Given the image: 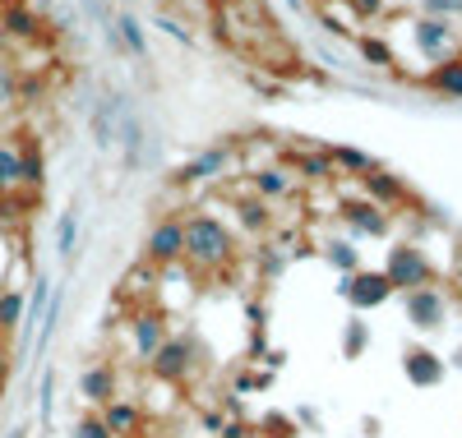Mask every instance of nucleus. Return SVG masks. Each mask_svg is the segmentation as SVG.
I'll return each instance as SVG.
<instances>
[{
    "instance_id": "obj_1",
    "label": "nucleus",
    "mask_w": 462,
    "mask_h": 438,
    "mask_svg": "<svg viewBox=\"0 0 462 438\" xmlns=\"http://www.w3.org/2000/svg\"><path fill=\"white\" fill-rule=\"evenodd\" d=\"M180 231H185V259H189V263H199V268H217V263H226V259H231V231H226L217 217L199 213V217L180 222Z\"/></svg>"
},
{
    "instance_id": "obj_2",
    "label": "nucleus",
    "mask_w": 462,
    "mask_h": 438,
    "mask_svg": "<svg viewBox=\"0 0 462 438\" xmlns=\"http://www.w3.org/2000/svg\"><path fill=\"white\" fill-rule=\"evenodd\" d=\"M383 277H389L393 291H416V287H430L435 268H430V259L420 254L416 245H398V250L389 254V268H383Z\"/></svg>"
},
{
    "instance_id": "obj_3",
    "label": "nucleus",
    "mask_w": 462,
    "mask_h": 438,
    "mask_svg": "<svg viewBox=\"0 0 462 438\" xmlns=\"http://www.w3.org/2000/svg\"><path fill=\"white\" fill-rule=\"evenodd\" d=\"M195 342L189 337H167L162 346H158V355L148 360V370H152V379H162V383H185L189 374H195Z\"/></svg>"
},
{
    "instance_id": "obj_4",
    "label": "nucleus",
    "mask_w": 462,
    "mask_h": 438,
    "mask_svg": "<svg viewBox=\"0 0 462 438\" xmlns=\"http://www.w3.org/2000/svg\"><path fill=\"white\" fill-rule=\"evenodd\" d=\"M342 296L352 300L356 309H374V305H383V300L393 296V287H389V277H383V272H361V268H356L352 277H346Z\"/></svg>"
},
{
    "instance_id": "obj_5",
    "label": "nucleus",
    "mask_w": 462,
    "mask_h": 438,
    "mask_svg": "<svg viewBox=\"0 0 462 438\" xmlns=\"http://www.w3.org/2000/svg\"><path fill=\"white\" fill-rule=\"evenodd\" d=\"M148 259H152V263H176V259H185V231H180L176 217H167V222H158V226L148 231Z\"/></svg>"
},
{
    "instance_id": "obj_6",
    "label": "nucleus",
    "mask_w": 462,
    "mask_h": 438,
    "mask_svg": "<svg viewBox=\"0 0 462 438\" xmlns=\"http://www.w3.org/2000/svg\"><path fill=\"white\" fill-rule=\"evenodd\" d=\"M407 318L416 328H439L444 324V291H435V287H416V291H407Z\"/></svg>"
},
{
    "instance_id": "obj_7",
    "label": "nucleus",
    "mask_w": 462,
    "mask_h": 438,
    "mask_svg": "<svg viewBox=\"0 0 462 438\" xmlns=\"http://www.w3.org/2000/svg\"><path fill=\"white\" fill-rule=\"evenodd\" d=\"M97 415H102L111 438H143V411L134 402H121V397H116V402H106Z\"/></svg>"
},
{
    "instance_id": "obj_8",
    "label": "nucleus",
    "mask_w": 462,
    "mask_h": 438,
    "mask_svg": "<svg viewBox=\"0 0 462 438\" xmlns=\"http://www.w3.org/2000/svg\"><path fill=\"white\" fill-rule=\"evenodd\" d=\"M416 47H420V56L426 60H448L453 56V28L448 23H439V19H426V23H416Z\"/></svg>"
},
{
    "instance_id": "obj_9",
    "label": "nucleus",
    "mask_w": 462,
    "mask_h": 438,
    "mask_svg": "<svg viewBox=\"0 0 462 438\" xmlns=\"http://www.w3.org/2000/svg\"><path fill=\"white\" fill-rule=\"evenodd\" d=\"M130 333H134V355L148 365L152 355H158V346L167 342V324H162V314H139L134 324H130Z\"/></svg>"
},
{
    "instance_id": "obj_10",
    "label": "nucleus",
    "mask_w": 462,
    "mask_h": 438,
    "mask_svg": "<svg viewBox=\"0 0 462 438\" xmlns=\"http://www.w3.org/2000/svg\"><path fill=\"white\" fill-rule=\"evenodd\" d=\"M402 370H407V379L416 388H435L444 379V360H439V355H430V351H420V346L402 355Z\"/></svg>"
},
{
    "instance_id": "obj_11",
    "label": "nucleus",
    "mask_w": 462,
    "mask_h": 438,
    "mask_svg": "<svg viewBox=\"0 0 462 438\" xmlns=\"http://www.w3.org/2000/svg\"><path fill=\"white\" fill-rule=\"evenodd\" d=\"M84 397H88V406H106V402H116V365H93V370H84Z\"/></svg>"
},
{
    "instance_id": "obj_12",
    "label": "nucleus",
    "mask_w": 462,
    "mask_h": 438,
    "mask_svg": "<svg viewBox=\"0 0 462 438\" xmlns=\"http://www.w3.org/2000/svg\"><path fill=\"white\" fill-rule=\"evenodd\" d=\"M361 180H365V189H370V204H374V208H379V204H402V198H407V185L393 180L389 171H365Z\"/></svg>"
},
{
    "instance_id": "obj_13",
    "label": "nucleus",
    "mask_w": 462,
    "mask_h": 438,
    "mask_svg": "<svg viewBox=\"0 0 462 438\" xmlns=\"http://www.w3.org/2000/svg\"><path fill=\"white\" fill-rule=\"evenodd\" d=\"M342 217L352 222L356 231H365V235H383V231H389V217H383L374 204H346Z\"/></svg>"
},
{
    "instance_id": "obj_14",
    "label": "nucleus",
    "mask_w": 462,
    "mask_h": 438,
    "mask_svg": "<svg viewBox=\"0 0 462 438\" xmlns=\"http://www.w3.org/2000/svg\"><path fill=\"white\" fill-rule=\"evenodd\" d=\"M37 14L28 5H5L0 10V32H10V37H37Z\"/></svg>"
},
{
    "instance_id": "obj_15",
    "label": "nucleus",
    "mask_w": 462,
    "mask_h": 438,
    "mask_svg": "<svg viewBox=\"0 0 462 438\" xmlns=\"http://www.w3.org/2000/svg\"><path fill=\"white\" fill-rule=\"evenodd\" d=\"M430 84H435L444 97H462V56L439 60V65H435V74H430Z\"/></svg>"
},
{
    "instance_id": "obj_16",
    "label": "nucleus",
    "mask_w": 462,
    "mask_h": 438,
    "mask_svg": "<svg viewBox=\"0 0 462 438\" xmlns=\"http://www.w3.org/2000/svg\"><path fill=\"white\" fill-rule=\"evenodd\" d=\"M328 152V162H333V171L342 167V171H352V176H365V171H374V162L365 152H356V148H324Z\"/></svg>"
},
{
    "instance_id": "obj_17",
    "label": "nucleus",
    "mask_w": 462,
    "mask_h": 438,
    "mask_svg": "<svg viewBox=\"0 0 462 438\" xmlns=\"http://www.w3.org/2000/svg\"><path fill=\"white\" fill-rule=\"evenodd\" d=\"M291 162H296V171H300L305 180H328V176H337L333 162H328V152H296Z\"/></svg>"
},
{
    "instance_id": "obj_18",
    "label": "nucleus",
    "mask_w": 462,
    "mask_h": 438,
    "mask_svg": "<svg viewBox=\"0 0 462 438\" xmlns=\"http://www.w3.org/2000/svg\"><path fill=\"white\" fill-rule=\"evenodd\" d=\"M222 167H226V148H213V152H204V157H199L195 167H185L176 180H213Z\"/></svg>"
},
{
    "instance_id": "obj_19",
    "label": "nucleus",
    "mask_w": 462,
    "mask_h": 438,
    "mask_svg": "<svg viewBox=\"0 0 462 438\" xmlns=\"http://www.w3.org/2000/svg\"><path fill=\"white\" fill-rule=\"evenodd\" d=\"M19 185L42 189V152H37L32 143H23V148H19Z\"/></svg>"
},
{
    "instance_id": "obj_20",
    "label": "nucleus",
    "mask_w": 462,
    "mask_h": 438,
    "mask_svg": "<svg viewBox=\"0 0 462 438\" xmlns=\"http://www.w3.org/2000/svg\"><path fill=\"white\" fill-rule=\"evenodd\" d=\"M19 185V148L0 143V194Z\"/></svg>"
},
{
    "instance_id": "obj_21",
    "label": "nucleus",
    "mask_w": 462,
    "mask_h": 438,
    "mask_svg": "<svg viewBox=\"0 0 462 438\" xmlns=\"http://www.w3.org/2000/svg\"><path fill=\"white\" fill-rule=\"evenodd\" d=\"M19 318H23V296L19 291H5V296H0V333L19 328Z\"/></svg>"
},
{
    "instance_id": "obj_22",
    "label": "nucleus",
    "mask_w": 462,
    "mask_h": 438,
    "mask_svg": "<svg viewBox=\"0 0 462 438\" xmlns=\"http://www.w3.org/2000/svg\"><path fill=\"white\" fill-rule=\"evenodd\" d=\"M254 189H259V194H268V198H278V194H287V189H291V180H287V171L268 167V171H259V176H254Z\"/></svg>"
},
{
    "instance_id": "obj_23",
    "label": "nucleus",
    "mask_w": 462,
    "mask_h": 438,
    "mask_svg": "<svg viewBox=\"0 0 462 438\" xmlns=\"http://www.w3.org/2000/svg\"><path fill=\"white\" fill-rule=\"evenodd\" d=\"M116 37H121V42H125L134 56H143V32H139V23H134L130 14H125L121 23H116Z\"/></svg>"
},
{
    "instance_id": "obj_24",
    "label": "nucleus",
    "mask_w": 462,
    "mask_h": 438,
    "mask_svg": "<svg viewBox=\"0 0 462 438\" xmlns=\"http://www.w3.org/2000/svg\"><path fill=\"white\" fill-rule=\"evenodd\" d=\"M361 56H365L370 65H379V69H383V65H393V51L383 47L379 37H361Z\"/></svg>"
},
{
    "instance_id": "obj_25",
    "label": "nucleus",
    "mask_w": 462,
    "mask_h": 438,
    "mask_svg": "<svg viewBox=\"0 0 462 438\" xmlns=\"http://www.w3.org/2000/svg\"><path fill=\"white\" fill-rule=\"evenodd\" d=\"M236 213H241V222H245L250 231H263V226H268V208L259 204V198H245V204H241Z\"/></svg>"
},
{
    "instance_id": "obj_26",
    "label": "nucleus",
    "mask_w": 462,
    "mask_h": 438,
    "mask_svg": "<svg viewBox=\"0 0 462 438\" xmlns=\"http://www.w3.org/2000/svg\"><path fill=\"white\" fill-rule=\"evenodd\" d=\"M14 102H19V78L5 60H0V106H14Z\"/></svg>"
},
{
    "instance_id": "obj_27",
    "label": "nucleus",
    "mask_w": 462,
    "mask_h": 438,
    "mask_svg": "<svg viewBox=\"0 0 462 438\" xmlns=\"http://www.w3.org/2000/svg\"><path fill=\"white\" fill-rule=\"evenodd\" d=\"M328 259H333V263H337V268H342L346 277H352V272H356V250H352V245H346V241H337V245H328Z\"/></svg>"
},
{
    "instance_id": "obj_28",
    "label": "nucleus",
    "mask_w": 462,
    "mask_h": 438,
    "mask_svg": "<svg viewBox=\"0 0 462 438\" xmlns=\"http://www.w3.org/2000/svg\"><path fill=\"white\" fill-rule=\"evenodd\" d=\"M74 438H111V433H106V424H102V415L93 411V415H84L79 424H74Z\"/></svg>"
},
{
    "instance_id": "obj_29",
    "label": "nucleus",
    "mask_w": 462,
    "mask_h": 438,
    "mask_svg": "<svg viewBox=\"0 0 462 438\" xmlns=\"http://www.w3.org/2000/svg\"><path fill=\"white\" fill-rule=\"evenodd\" d=\"M74 235H79V222H74V217H60V235H56L60 259H69V254H74Z\"/></svg>"
},
{
    "instance_id": "obj_30",
    "label": "nucleus",
    "mask_w": 462,
    "mask_h": 438,
    "mask_svg": "<svg viewBox=\"0 0 462 438\" xmlns=\"http://www.w3.org/2000/svg\"><path fill=\"white\" fill-rule=\"evenodd\" d=\"M426 10H430V19L448 23L453 14H462V0H426Z\"/></svg>"
},
{
    "instance_id": "obj_31",
    "label": "nucleus",
    "mask_w": 462,
    "mask_h": 438,
    "mask_svg": "<svg viewBox=\"0 0 462 438\" xmlns=\"http://www.w3.org/2000/svg\"><path fill=\"white\" fill-rule=\"evenodd\" d=\"M361 346H365V324L352 318V328H346V355H361Z\"/></svg>"
},
{
    "instance_id": "obj_32",
    "label": "nucleus",
    "mask_w": 462,
    "mask_h": 438,
    "mask_svg": "<svg viewBox=\"0 0 462 438\" xmlns=\"http://www.w3.org/2000/svg\"><path fill=\"white\" fill-rule=\"evenodd\" d=\"M352 5H356V19H361V14H379L383 0H352Z\"/></svg>"
}]
</instances>
